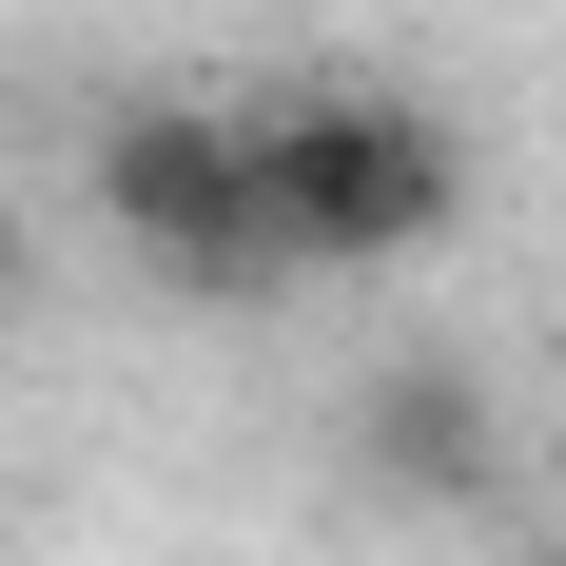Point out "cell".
Returning <instances> with one entry per match:
<instances>
[{
	"instance_id": "obj_1",
	"label": "cell",
	"mask_w": 566,
	"mask_h": 566,
	"mask_svg": "<svg viewBox=\"0 0 566 566\" xmlns=\"http://www.w3.org/2000/svg\"><path fill=\"white\" fill-rule=\"evenodd\" d=\"M254 196H274V274H410L469 216V137L410 78H293L254 98Z\"/></svg>"
},
{
	"instance_id": "obj_2",
	"label": "cell",
	"mask_w": 566,
	"mask_h": 566,
	"mask_svg": "<svg viewBox=\"0 0 566 566\" xmlns=\"http://www.w3.org/2000/svg\"><path fill=\"white\" fill-rule=\"evenodd\" d=\"M78 216L157 293H274V196H254V117L234 98H117L98 157H78Z\"/></svg>"
},
{
	"instance_id": "obj_4",
	"label": "cell",
	"mask_w": 566,
	"mask_h": 566,
	"mask_svg": "<svg viewBox=\"0 0 566 566\" xmlns=\"http://www.w3.org/2000/svg\"><path fill=\"white\" fill-rule=\"evenodd\" d=\"M20 293H40V216L0 196V313H20Z\"/></svg>"
},
{
	"instance_id": "obj_3",
	"label": "cell",
	"mask_w": 566,
	"mask_h": 566,
	"mask_svg": "<svg viewBox=\"0 0 566 566\" xmlns=\"http://www.w3.org/2000/svg\"><path fill=\"white\" fill-rule=\"evenodd\" d=\"M333 450L371 469V509H489V469H509V410L469 352H371L333 410Z\"/></svg>"
}]
</instances>
